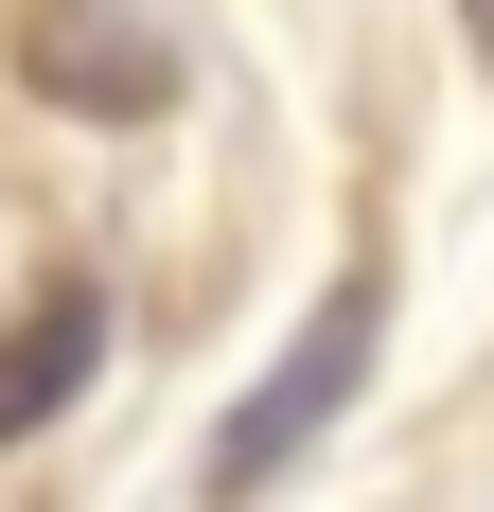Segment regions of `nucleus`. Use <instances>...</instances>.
Wrapping results in <instances>:
<instances>
[{"instance_id": "1", "label": "nucleus", "mask_w": 494, "mask_h": 512, "mask_svg": "<svg viewBox=\"0 0 494 512\" xmlns=\"http://www.w3.org/2000/svg\"><path fill=\"white\" fill-rule=\"evenodd\" d=\"M371 336H389V265H336V283H318V318L283 336V371H265V389H247V407L195 442V477H212V495H265V477H300L318 442H336V407L371 389Z\"/></svg>"}, {"instance_id": "2", "label": "nucleus", "mask_w": 494, "mask_h": 512, "mask_svg": "<svg viewBox=\"0 0 494 512\" xmlns=\"http://www.w3.org/2000/svg\"><path fill=\"white\" fill-rule=\"evenodd\" d=\"M0 53H18V89L53 124H159L177 106V18L159 0H18Z\"/></svg>"}, {"instance_id": "3", "label": "nucleus", "mask_w": 494, "mask_h": 512, "mask_svg": "<svg viewBox=\"0 0 494 512\" xmlns=\"http://www.w3.org/2000/svg\"><path fill=\"white\" fill-rule=\"evenodd\" d=\"M89 371H106V283H89V265H53L36 301L0 318V460H18V442H36Z\"/></svg>"}, {"instance_id": "4", "label": "nucleus", "mask_w": 494, "mask_h": 512, "mask_svg": "<svg viewBox=\"0 0 494 512\" xmlns=\"http://www.w3.org/2000/svg\"><path fill=\"white\" fill-rule=\"evenodd\" d=\"M459 36H477V53H494V0H459Z\"/></svg>"}]
</instances>
